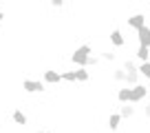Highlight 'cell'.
<instances>
[{
    "label": "cell",
    "instance_id": "6da1fadb",
    "mask_svg": "<svg viewBox=\"0 0 150 133\" xmlns=\"http://www.w3.org/2000/svg\"><path fill=\"white\" fill-rule=\"evenodd\" d=\"M93 53V44H80V47H75V51L71 53V62L75 66H86L88 64V56Z\"/></svg>",
    "mask_w": 150,
    "mask_h": 133
},
{
    "label": "cell",
    "instance_id": "7a4b0ae2",
    "mask_svg": "<svg viewBox=\"0 0 150 133\" xmlns=\"http://www.w3.org/2000/svg\"><path fill=\"white\" fill-rule=\"evenodd\" d=\"M124 71H126V84L128 87H135L137 82H139V66L135 64L132 60H126L124 62Z\"/></svg>",
    "mask_w": 150,
    "mask_h": 133
},
{
    "label": "cell",
    "instance_id": "3957f363",
    "mask_svg": "<svg viewBox=\"0 0 150 133\" xmlns=\"http://www.w3.org/2000/svg\"><path fill=\"white\" fill-rule=\"evenodd\" d=\"M146 95H148V87H146V84H139V82H137L135 87H130V102H132V104L144 102Z\"/></svg>",
    "mask_w": 150,
    "mask_h": 133
},
{
    "label": "cell",
    "instance_id": "277c9868",
    "mask_svg": "<svg viewBox=\"0 0 150 133\" xmlns=\"http://www.w3.org/2000/svg\"><path fill=\"white\" fill-rule=\"evenodd\" d=\"M22 91L24 93H42L44 80H22Z\"/></svg>",
    "mask_w": 150,
    "mask_h": 133
},
{
    "label": "cell",
    "instance_id": "5b68a950",
    "mask_svg": "<svg viewBox=\"0 0 150 133\" xmlns=\"http://www.w3.org/2000/svg\"><path fill=\"white\" fill-rule=\"evenodd\" d=\"M42 80H44V84H60L62 82V73L55 71V69H44L42 71Z\"/></svg>",
    "mask_w": 150,
    "mask_h": 133
},
{
    "label": "cell",
    "instance_id": "8992f818",
    "mask_svg": "<svg viewBox=\"0 0 150 133\" xmlns=\"http://www.w3.org/2000/svg\"><path fill=\"white\" fill-rule=\"evenodd\" d=\"M126 24L130 29H141V27H146V14H132V16H128L126 18Z\"/></svg>",
    "mask_w": 150,
    "mask_h": 133
},
{
    "label": "cell",
    "instance_id": "52a82bcc",
    "mask_svg": "<svg viewBox=\"0 0 150 133\" xmlns=\"http://www.w3.org/2000/svg\"><path fill=\"white\" fill-rule=\"evenodd\" d=\"M108 40H110V44H112L115 49L126 47V38H124V33L119 31V29H112V31L108 33Z\"/></svg>",
    "mask_w": 150,
    "mask_h": 133
},
{
    "label": "cell",
    "instance_id": "ba28073f",
    "mask_svg": "<svg viewBox=\"0 0 150 133\" xmlns=\"http://www.w3.org/2000/svg\"><path fill=\"white\" fill-rule=\"evenodd\" d=\"M137 40H139V44H144V47H150V27L148 24L137 29Z\"/></svg>",
    "mask_w": 150,
    "mask_h": 133
},
{
    "label": "cell",
    "instance_id": "9c48e42d",
    "mask_svg": "<svg viewBox=\"0 0 150 133\" xmlns=\"http://www.w3.org/2000/svg\"><path fill=\"white\" fill-rule=\"evenodd\" d=\"M119 124H122V115H119V111H117V113H110V115H108V120H106L108 131H117Z\"/></svg>",
    "mask_w": 150,
    "mask_h": 133
},
{
    "label": "cell",
    "instance_id": "30bf717a",
    "mask_svg": "<svg viewBox=\"0 0 150 133\" xmlns=\"http://www.w3.org/2000/svg\"><path fill=\"white\" fill-rule=\"evenodd\" d=\"M75 80H77V82H88L91 80L88 66H77V69H75Z\"/></svg>",
    "mask_w": 150,
    "mask_h": 133
},
{
    "label": "cell",
    "instance_id": "8fae6325",
    "mask_svg": "<svg viewBox=\"0 0 150 133\" xmlns=\"http://www.w3.org/2000/svg\"><path fill=\"white\" fill-rule=\"evenodd\" d=\"M117 100H119V104L130 102V87H122V89H117Z\"/></svg>",
    "mask_w": 150,
    "mask_h": 133
},
{
    "label": "cell",
    "instance_id": "7c38bea8",
    "mask_svg": "<svg viewBox=\"0 0 150 133\" xmlns=\"http://www.w3.org/2000/svg\"><path fill=\"white\" fill-rule=\"evenodd\" d=\"M119 115H122V120L124 118H132V115H135V107H132V102H126V104L119 107Z\"/></svg>",
    "mask_w": 150,
    "mask_h": 133
},
{
    "label": "cell",
    "instance_id": "4fadbf2b",
    "mask_svg": "<svg viewBox=\"0 0 150 133\" xmlns=\"http://www.w3.org/2000/svg\"><path fill=\"white\" fill-rule=\"evenodd\" d=\"M135 56H137V60H141V62L150 60V47H144V44H139V47H137V51H135Z\"/></svg>",
    "mask_w": 150,
    "mask_h": 133
},
{
    "label": "cell",
    "instance_id": "5bb4252c",
    "mask_svg": "<svg viewBox=\"0 0 150 133\" xmlns=\"http://www.w3.org/2000/svg\"><path fill=\"white\" fill-rule=\"evenodd\" d=\"M110 78H112V82H117V84H126V71H124V66L115 69Z\"/></svg>",
    "mask_w": 150,
    "mask_h": 133
},
{
    "label": "cell",
    "instance_id": "9a60e30c",
    "mask_svg": "<svg viewBox=\"0 0 150 133\" xmlns=\"http://www.w3.org/2000/svg\"><path fill=\"white\" fill-rule=\"evenodd\" d=\"M11 120H13L16 124H20V127H24V124L29 122L27 113H22V111H20V109H16V111H13V115H11Z\"/></svg>",
    "mask_w": 150,
    "mask_h": 133
},
{
    "label": "cell",
    "instance_id": "2e32d148",
    "mask_svg": "<svg viewBox=\"0 0 150 133\" xmlns=\"http://www.w3.org/2000/svg\"><path fill=\"white\" fill-rule=\"evenodd\" d=\"M99 58H102V60H106V62H115V51H112V49H104V51H99Z\"/></svg>",
    "mask_w": 150,
    "mask_h": 133
},
{
    "label": "cell",
    "instance_id": "e0dca14e",
    "mask_svg": "<svg viewBox=\"0 0 150 133\" xmlns=\"http://www.w3.org/2000/svg\"><path fill=\"white\" fill-rule=\"evenodd\" d=\"M139 76L146 78V80L150 78V60H146V62H141V64H139Z\"/></svg>",
    "mask_w": 150,
    "mask_h": 133
},
{
    "label": "cell",
    "instance_id": "ac0fdd59",
    "mask_svg": "<svg viewBox=\"0 0 150 133\" xmlns=\"http://www.w3.org/2000/svg\"><path fill=\"white\" fill-rule=\"evenodd\" d=\"M62 82H71V84H75V69L73 71H62Z\"/></svg>",
    "mask_w": 150,
    "mask_h": 133
},
{
    "label": "cell",
    "instance_id": "d6986e66",
    "mask_svg": "<svg viewBox=\"0 0 150 133\" xmlns=\"http://www.w3.org/2000/svg\"><path fill=\"white\" fill-rule=\"evenodd\" d=\"M99 62H102V58H99V56H88V64H86V66H97Z\"/></svg>",
    "mask_w": 150,
    "mask_h": 133
},
{
    "label": "cell",
    "instance_id": "ffe728a7",
    "mask_svg": "<svg viewBox=\"0 0 150 133\" xmlns=\"http://www.w3.org/2000/svg\"><path fill=\"white\" fill-rule=\"evenodd\" d=\"M66 0H51V7H55V9H60V7H64Z\"/></svg>",
    "mask_w": 150,
    "mask_h": 133
},
{
    "label": "cell",
    "instance_id": "44dd1931",
    "mask_svg": "<svg viewBox=\"0 0 150 133\" xmlns=\"http://www.w3.org/2000/svg\"><path fill=\"white\" fill-rule=\"evenodd\" d=\"M144 118L150 120V102H146V107H144Z\"/></svg>",
    "mask_w": 150,
    "mask_h": 133
},
{
    "label": "cell",
    "instance_id": "7402d4cb",
    "mask_svg": "<svg viewBox=\"0 0 150 133\" xmlns=\"http://www.w3.org/2000/svg\"><path fill=\"white\" fill-rule=\"evenodd\" d=\"M5 22V11H0V24Z\"/></svg>",
    "mask_w": 150,
    "mask_h": 133
},
{
    "label": "cell",
    "instance_id": "603a6c76",
    "mask_svg": "<svg viewBox=\"0 0 150 133\" xmlns=\"http://www.w3.org/2000/svg\"><path fill=\"white\" fill-rule=\"evenodd\" d=\"M35 133H51V131H42V129H40V131H35Z\"/></svg>",
    "mask_w": 150,
    "mask_h": 133
},
{
    "label": "cell",
    "instance_id": "cb8c5ba5",
    "mask_svg": "<svg viewBox=\"0 0 150 133\" xmlns=\"http://www.w3.org/2000/svg\"><path fill=\"white\" fill-rule=\"evenodd\" d=\"M148 93H150V89H148Z\"/></svg>",
    "mask_w": 150,
    "mask_h": 133
}]
</instances>
